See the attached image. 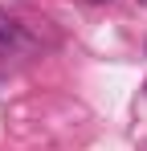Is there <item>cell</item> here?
<instances>
[{
    "label": "cell",
    "mask_w": 147,
    "mask_h": 151,
    "mask_svg": "<svg viewBox=\"0 0 147 151\" xmlns=\"http://www.w3.org/2000/svg\"><path fill=\"white\" fill-rule=\"evenodd\" d=\"M86 4H94V8H106V4H115V0H86Z\"/></svg>",
    "instance_id": "2"
},
{
    "label": "cell",
    "mask_w": 147,
    "mask_h": 151,
    "mask_svg": "<svg viewBox=\"0 0 147 151\" xmlns=\"http://www.w3.org/2000/svg\"><path fill=\"white\" fill-rule=\"evenodd\" d=\"M139 4H143V8H147V0H139Z\"/></svg>",
    "instance_id": "3"
},
{
    "label": "cell",
    "mask_w": 147,
    "mask_h": 151,
    "mask_svg": "<svg viewBox=\"0 0 147 151\" xmlns=\"http://www.w3.org/2000/svg\"><path fill=\"white\" fill-rule=\"evenodd\" d=\"M143 90H147V86H143Z\"/></svg>",
    "instance_id": "4"
},
{
    "label": "cell",
    "mask_w": 147,
    "mask_h": 151,
    "mask_svg": "<svg viewBox=\"0 0 147 151\" xmlns=\"http://www.w3.org/2000/svg\"><path fill=\"white\" fill-rule=\"evenodd\" d=\"M33 49V33L17 12L0 8V57H21Z\"/></svg>",
    "instance_id": "1"
}]
</instances>
